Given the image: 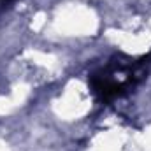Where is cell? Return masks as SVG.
Instances as JSON below:
<instances>
[{
    "label": "cell",
    "instance_id": "obj_1",
    "mask_svg": "<svg viewBox=\"0 0 151 151\" xmlns=\"http://www.w3.org/2000/svg\"><path fill=\"white\" fill-rule=\"evenodd\" d=\"M150 58L151 56L148 55L134 62L111 60L106 67L99 69L97 72H91L88 77L93 93L102 102H109L116 97H123L144 77V67L150 63Z\"/></svg>",
    "mask_w": 151,
    "mask_h": 151
},
{
    "label": "cell",
    "instance_id": "obj_2",
    "mask_svg": "<svg viewBox=\"0 0 151 151\" xmlns=\"http://www.w3.org/2000/svg\"><path fill=\"white\" fill-rule=\"evenodd\" d=\"M14 2H16V0H0V12H4V11L11 9Z\"/></svg>",
    "mask_w": 151,
    "mask_h": 151
}]
</instances>
